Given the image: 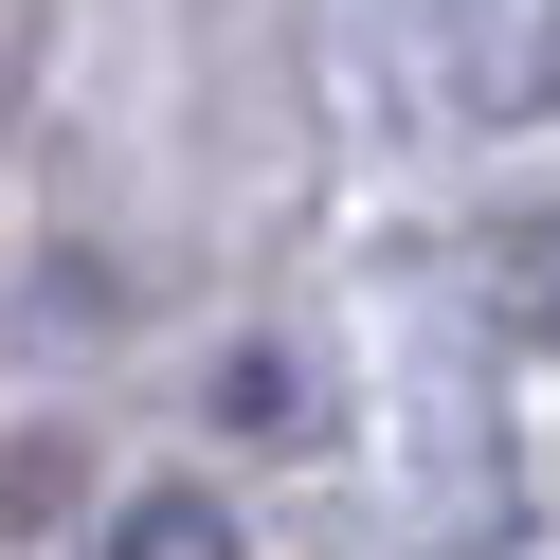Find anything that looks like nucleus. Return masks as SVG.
Here are the masks:
<instances>
[{
    "label": "nucleus",
    "mask_w": 560,
    "mask_h": 560,
    "mask_svg": "<svg viewBox=\"0 0 560 560\" xmlns=\"http://www.w3.org/2000/svg\"><path fill=\"white\" fill-rule=\"evenodd\" d=\"M127 560H218V524H199V506H145V524H127Z\"/></svg>",
    "instance_id": "nucleus-1"
}]
</instances>
